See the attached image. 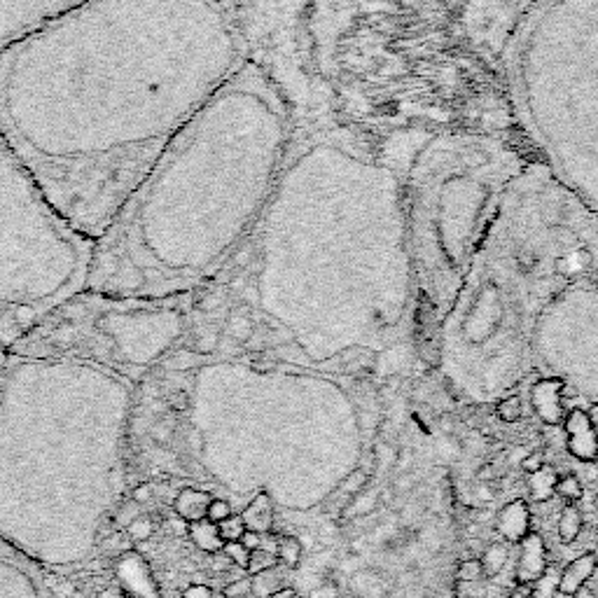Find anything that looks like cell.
Listing matches in <instances>:
<instances>
[{"mask_svg":"<svg viewBox=\"0 0 598 598\" xmlns=\"http://www.w3.org/2000/svg\"><path fill=\"white\" fill-rule=\"evenodd\" d=\"M246 61L236 12L220 0H92L0 52V136L96 241Z\"/></svg>","mask_w":598,"mask_h":598,"instance_id":"obj_1","label":"cell"},{"mask_svg":"<svg viewBox=\"0 0 598 598\" xmlns=\"http://www.w3.org/2000/svg\"><path fill=\"white\" fill-rule=\"evenodd\" d=\"M295 127L274 78L246 61L171 138L99 239L87 290L192 295L260 218Z\"/></svg>","mask_w":598,"mask_h":598,"instance_id":"obj_2","label":"cell"},{"mask_svg":"<svg viewBox=\"0 0 598 598\" xmlns=\"http://www.w3.org/2000/svg\"><path fill=\"white\" fill-rule=\"evenodd\" d=\"M136 386L8 351L0 372V540L47 573L92 559L127 496Z\"/></svg>","mask_w":598,"mask_h":598,"instance_id":"obj_3","label":"cell"},{"mask_svg":"<svg viewBox=\"0 0 598 598\" xmlns=\"http://www.w3.org/2000/svg\"><path fill=\"white\" fill-rule=\"evenodd\" d=\"M598 267V213L538 159L512 180L435 337L447 384L507 386L531 365L540 318L575 278Z\"/></svg>","mask_w":598,"mask_h":598,"instance_id":"obj_4","label":"cell"},{"mask_svg":"<svg viewBox=\"0 0 598 598\" xmlns=\"http://www.w3.org/2000/svg\"><path fill=\"white\" fill-rule=\"evenodd\" d=\"M393 162L402 185L414 278V328L435 365V337L512 180L531 159L482 131H440Z\"/></svg>","mask_w":598,"mask_h":598,"instance_id":"obj_5","label":"cell"},{"mask_svg":"<svg viewBox=\"0 0 598 598\" xmlns=\"http://www.w3.org/2000/svg\"><path fill=\"white\" fill-rule=\"evenodd\" d=\"M498 64L538 162L598 213V0H535Z\"/></svg>","mask_w":598,"mask_h":598,"instance_id":"obj_6","label":"cell"},{"mask_svg":"<svg viewBox=\"0 0 598 598\" xmlns=\"http://www.w3.org/2000/svg\"><path fill=\"white\" fill-rule=\"evenodd\" d=\"M94 239L47 199L0 136V346L12 349L61 302L85 290Z\"/></svg>","mask_w":598,"mask_h":598,"instance_id":"obj_7","label":"cell"},{"mask_svg":"<svg viewBox=\"0 0 598 598\" xmlns=\"http://www.w3.org/2000/svg\"><path fill=\"white\" fill-rule=\"evenodd\" d=\"M190 295L120 297L80 290L52 309L10 353L103 367L141 386L183 344Z\"/></svg>","mask_w":598,"mask_h":598,"instance_id":"obj_8","label":"cell"},{"mask_svg":"<svg viewBox=\"0 0 598 598\" xmlns=\"http://www.w3.org/2000/svg\"><path fill=\"white\" fill-rule=\"evenodd\" d=\"M535 0H461V26L470 45L486 59H498L514 26Z\"/></svg>","mask_w":598,"mask_h":598,"instance_id":"obj_9","label":"cell"},{"mask_svg":"<svg viewBox=\"0 0 598 598\" xmlns=\"http://www.w3.org/2000/svg\"><path fill=\"white\" fill-rule=\"evenodd\" d=\"M92 0H0V52L47 29Z\"/></svg>","mask_w":598,"mask_h":598,"instance_id":"obj_10","label":"cell"},{"mask_svg":"<svg viewBox=\"0 0 598 598\" xmlns=\"http://www.w3.org/2000/svg\"><path fill=\"white\" fill-rule=\"evenodd\" d=\"M0 598H61L52 573L0 540Z\"/></svg>","mask_w":598,"mask_h":598,"instance_id":"obj_11","label":"cell"},{"mask_svg":"<svg viewBox=\"0 0 598 598\" xmlns=\"http://www.w3.org/2000/svg\"><path fill=\"white\" fill-rule=\"evenodd\" d=\"M566 435H568V451L577 458V461L582 463L596 461L598 433L584 409H573V412L566 416Z\"/></svg>","mask_w":598,"mask_h":598,"instance_id":"obj_12","label":"cell"},{"mask_svg":"<svg viewBox=\"0 0 598 598\" xmlns=\"http://www.w3.org/2000/svg\"><path fill=\"white\" fill-rule=\"evenodd\" d=\"M563 384L556 377H545L531 388V405L535 414L540 416V421H545L547 426H559L566 419L563 416Z\"/></svg>","mask_w":598,"mask_h":598,"instance_id":"obj_13","label":"cell"},{"mask_svg":"<svg viewBox=\"0 0 598 598\" xmlns=\"http://www.w3.org/2000/svg\"><path fill=\"white\" fill-rule=\"evenodd\" d=\"M519 545L521 554L517 570H514V580H517V584H533L547 570V547L540 533H528Z\"/></svg>","mask_w":598,"mask_h":598,"instance_id":"obj_14","label":"cell"},{"mask_svg":"<svg viewBox=\"0 0 598 598\" xmlns=\"http://www.w3.org/2000/svg\"><path fill=\"white\" fill-rule=\"evenodd\" d=\"M531 526V512L524 500L507 503L503 510L496 514V531L507 542H521L528 535Z\"/></svg>","mask_w":598,"mask_h":598,"instance_id":"obj_15","label":"cell"},{"mask_svg":"<svg viewBox=\"0 0 598 598\" xmlns=\"http://www.w3.org/2000/svg\"><path fill=\"white\" fill-rule=\"evenodd\" d=\"M241 519L246 524V531L267 535L274 531L276 514H274V500L267 491L255 493L253 498L248 500L246 507L241 510Z\"/></svg>","mask_w":598,"mask_h":598,"instance_id":"obj_16","label":"cell"},{"mask_svg":"<svg viewBox=\"0 0 598 598\" xmlns=\"http://www.w3.org/2000/svg\"><path fill=\"white\" fill-rule=\"evenodd\" d=\"M213 493L206 489H197V486H185L178 491V496L173 498V512L187 524L206 519L208 505H211Z\"/></svg>","mask_w":598,"mask_h":598,"instance_id":"obj_17","label":"cell"},{"mask_svg":"<svg viewBox=\"0 0 598 598\" xmlns=\"http://www.w3.org/2000/svg\"><path fill=\"white\" fill-rule=\"evenodd\" d=\"M598 566V556L594 552L577 556L575 561H570L563 573L559 575V594L561 596H575L577 591L584 589V584L589 582V577L594 575Z\"/></svg>","mask_w":598,"mask_h":598,"instance_id":"obj_18","label":"cell"},{"mask_svg":"<svg viewBox=\"0 0 598 598\" xmlns=\"http://www.w3.org/2000/svg\"><path fill=\"white\" fill-rule=\"evenodd\" d=\"M187 535H190V540L197 545L201 552L206 554H220L222 547H225V542L220 538V531H218V524H213V521L208 519H201V521H194L187 528Z\"/></svg>","mask_w":598,"mask_h":598,"instance_id":"obj_19","label":"cell"},{"mask_svg":"<svg viewBox=\"0 0 598 598\" xmlns=\"http://www.w3.org/2000/svg\"><path fill=\"white\" fill-rule=\"evenodd\" d=\"M556 470L552 465H542L538 472H533L531 479H528V493L535 503H547L549 498L554 496L556 489Z\"/></svg>","mask_w":598,"mask_h":598,"instance_id":"obj_20","label":"cell"},{"mask_svg":"<svg viewBox=\"0 0 598 598\" xmlns=\"http://www.w3.org/2000/svg\"><path fill=\"white\" fill-rule=\"evenodd\" d=\"M479 561H482L484 577H496L503 573L507 561H510V549H507L505 542H493V545L486 547V552Z\"/></svg>","mask_w":598,"mask_h":598,"instance_id":"obj_21","label":"cell"},{"mask_svg":"<svg viewBox=\"0 0 598 598\" xmlns=\"http://www.w3.org/2000/svg\"><path fill=\"white\" fill-rule=\"evenodd\" d=\"M580 533H582V514L573 503H570L561 510L559 538L561 542H566V545H573V542L580 538Z\"/></svg>","mask_w":598,"mask_h":598,"instance_id":"obj_22","label":"cell"},{"mask_svg":"<svg viewBox=\"0 0 598 598\" xmlns=\"http://www.w3.org/2000/svg\"><path fill=\"white\" fill-rule=\"evenodd\" d=\"M302 542L295 535H281V538H276V559L278 563H283V566H288L290 570L299 568V561H302Z\"/></svg>","mask_w":598,"mask_h":598,"instance_id":"obj_23","label":"cell"},{"mask_svg":"<svg viewBox=\"0 0 598 598\" xmlns=\"http://www.w3.org/2000/svg\"><path fill=\"white\" fill-rule=\"evenodd\" d=\"M276 552L274 549H255V552H250V559H248V566L246 570L250 575H262V573H269V570L276 568Z\"/></svg>","mask_w":598,"mask_h":598,"instance_id":"obj_24","label":"cell"},{"mask_svg":"<svg viewBox=\"0 0 598 598\" xmlns=\"http://www.w3.org/2000/svg\"><path fill=\"white\" fill-rule=\"evenodd\" d=\"M554 493H559V496L563 500H568V503H577V500H582L584 496V486L575 475H563L556 479Z\"/></svg>","mask_w":598,"mask_h":598,"instance_id":"obj_25","label":"cell"},{"mask_svg":"<svg viewBox=\"0 0 598 598\" xmlns=\"http://www.w3.org/2000/svg\"><path fill=\"white\" fill-rule=\"evenodd\" d=\"M456 580L458 584H477L484 580L482 561L479 559H465L461 566L456 568Z\"/></svg>","mask_w":598,"mask_h":598,"instance_id":"obj_26","label":"cell"},{"mask_svg":"<svg viewBox=\"0 0 598 598\" xmlns=\"http://www.w3.org/2000/svg\"><path fill=\"white\" fill-rule=\"evenodd\" d=\"M531 587L533 598H554L556 591H559V575L554 570H545L540 580H535Z\"/></svg>","mask_w":598,"mask_h":598,"instance_id":"obj_27","label":"cell"},{"mask_svg":"<svg viewBox=\"0 0 598 598\" xmlns=\"http://www.w3.org/2000/svg\"><path fill=\"white\" fill-rule=\"evenodd\" d=\"M218 531H220L222 542H239L241 535L246 533V524H243L241 514H232V517L220 521Z\"/></svg>","mask_w":598,"mask_h":598,"instance_id":"obj_28","label":"cell"},{"mask_svg":"<svg viewBox=\"0 0 598 598\" xmlns=\"http://www.w3.org/2000/svg\"><path fill=\"white\" fill-rule=\"evenodd\" d=\"M496 414L503 423H517L521 419V400L517 395H507L505 400L498 402Z\"/></svg>","mask_w":598,"mask_h":598,"instance_id":"obj_29","label":"cell"},{"mask_svg":"<svg viewBox=\"0 0 598 598\" xmlns=\"http://www.w3.org/2000/svg\"><path fill=\"white\" fill-rule=\"evenodd\" d=\"M127 533H129V540L131 542H145V540H150V535L155 533V521H152L150 517H136L127 526Z\"/></svg>","mask_w":598,"mask_h":598,"instance_id":"obj_30","label":"cell"},{"mask_svg":"<svg viewBox=\"0 0 598 598\" xmlns=\"http://www.w3.org/2000/svg\"><path fill=\"white\" fill-rule=\"evenodd\" d=\"M222 596L225 598H255V589H253V580L250 577H239L232 584H227L222 589Z\"/></svg>","mask_w":598,"mask_h":598,"instance_id":"obj_31","label":"cell"},{"mask_svg":"<svg viewBox=\"0 0 598 598\" xmlns=\"http://www.w3.org/2000/svg\"><path fill=\"white\" fill-rule=\"evenodd\" d=\"M234 514V507L229 503L227 498H215L211 500V505H208V514L206 519L213 521V524H220V521H225L227 517H232Z\"/></svg>","mask_w":598,"mask_h":598,"instance_id":"obj_32","label":"cell"},{"mask_svg":"<svg viewBox=\"0 0 598 598\" xmlns=\"http://www.w3.org/2000/svg\"><path fill=\"white\" fill-rule=\"evenodd\" d=\"M222 554L227 556L229 563H234V566H239L246 570L248 566V559H250V552L246 547L241 545V542H225V547H222Z\"/></svg>","mask_w":598,"mask_h":598,"instance_id":"obj_33","label":"cell"},{"mask_svg":"<svg viewBox=\"0 0 598 598\" xmlns=\"http://www.w3.org/2000/svg\"><path fill=\"white\" fill-rule=\"evenodd\" d=\"M367 482H370V475H367L365 470H356L353 475L344 482V491L349 493V496H358L360 491L365 489Z\"/></svg>","mask_w":598,"mask_h":598,"instance_id":"obj_34","label":"cell"},{"mask_svg":"<svg viewBox=\"0 0 598 598\" xmlns=\"http://www.w3.org/2000/svg\"><path fill=\"white\" fill-rule=\"evenodd\" d=\"M152 496H155V486L148 482L138 484L131 489V503H136V505H148Z\"/></svg>","mask_w":598,"mask_h":598,"instance_id":"obj_35","label":"cell"},{"mask_svg":"<svg viewBox=\"0 0 598 598\" xmlns=\"http://www.w3.org/2000/svg\"><path fill=\"white\" fill-rule=\"evenodd\" d=\"M542 465H545V458H542L540 451H535V454H526L524 458H521V470L528 472V475L538 472Z\"/></svg>","mask_w":598,"mask_h":598,"instance_id":"obj_36","label":"cell"},{"mask_svg":"<svg viewBox=\"0 0 598 598\" xmlns=\"http://www.w3.org/2000/svg\"><path fill=\"white\" fill-rule=\"evenodd\" d=\"M241 545L248 549V552H255V549H260L264 542H262V535L260 533H253V531H246L241 535Z\"/></svg>","mask_w":598,"mask_h":598,"instance_id":"obj_37","label":"cell"},{"mask_svg":"<svg viewBox=\"0 0 598 598\" xmlns=\"http://www.w3.org/2000/svg\"><path fill=\"white\" fill-rule=\"evenodd\" d=\"M183 598H213V589L206 587V584H192V587L185 589Z\"/></svg>","mask_w":598,"mask_h":598,"instance_id":"obj_38","label":"cell"},{"mask_svg":"<svg viewBox=\"0 0 598 598\" xmlns=\"http://www.w3.org/2000/svg\"><path fill=\"white\" fill-rule=\"evenodd\" d=\"M477 482L479 484L496 482V465H493V463L482 465V468H479V472H477Z\"/></svg>","mask_w":598,"mask_h":598,"instance_id":"obj_39","label":"cell"},{"mask_svg":"<svg viewBox=\"0 0 598 598\" xmlns=\"http://www.w3.org/2000/svg\"><path fill=\"white\" fill-rule=\"evenodd\" d=\"M475 493H477V500H479V503H491V500L496 498V493H493V491L489 489V484H479Z\"/></svg>","mask_w":598,"mask_h":598,"instance_id":"obj_40","label":"cell"},{"mask_svg":"<svg viewBox=\"0 0 598 598\" xmlns=\"http://www.w3.org/2000/svg\"><path fill=\"white\" fill-rule=\"evenodd\" d=\"M267 598H299L297 591L292 587H278L276 591H271Z\"/></svg>","mask_w":598,"mask_h":598,"instance_id":"obj_41","label":"cell"},{"mask_svg":"<svg viewBox=\"0 0 598 598\" xmlns=\"http://www.w3.org/2000/svg\"><path fill=\"white\" fill-rule=\"evenodd\" d=\"M412 461H414L412 451L405 449V451H402V454L398 456V468H400L402 472H407V470H409V465H412Z\"/></svg>","mask_w":598,"mask_h":598,"instance_id":"obj_42","label":"cell"},{"mask_svg":"<svg viewBox=\"0 0 598 598\" xmlns=\"http://www.w3.org/2000/svg\"><path fill=\"white\" fill-rule=\"evenodd\" d=\"M395 486H398V491H409L414 486V477L407 475V472H405V475L395 479Z\"/></svg>","mask_w":598,"mask_h":598,"instance_id":"obj_43","label":"cell"},{"mask_svg":"<svg viewBox=\"0 0 598 598\" xmlns=\"http://www.w3.org/2000/svg\"><path fill=\"white\" fill-rule=\"evenodd\" d=\"M584 475H587L589 482H596L598 479V468L594 463H587V470H584Z\"/></svg>","mask_w":598,"mask_h":598,"instance_id":"obj_44","label":"cell"},{"mask_svg":"<svg viewBox=\"0 0 598 598\" xmlns=\"http://www.w3.org/2000/svg\"><path fill=\"white\" fill-rule=\"evenodd\" d=\"M587 416H589V421L594 423V426H598V402H594V405L587 409Z\"/></svg>","mask_w":598,"mask_h":598,"instance_id":"obj_45","label":"cell"},{"mask_svg":"<svg viewBox=\"0 0 598 598\" xmlns=\"http://www.w3.org/2000/svg\"><path fill=\"white\" fill-rule=\"evenodd\" d=\"M101 598H124V594L117 589H106V591H101Z\"/></svg>","mask_w":598,"mask_h":598,"instance_id":"obj_46","label":"cell"},{"mask_svg":"<svg viewBox=\"0 0 598 598\" xmlns=\"http://www.w3.org/2000/svg\"><path fill=\"white\" fill-rule=\"evenodd\" d=\"M575 598H596V596H594V591L580 589V591H577V594H575Z\"/></svg>","mask_w":598,"mask_h":598,"instance_id":"obj_47","label":"cell"},{"mask_svg":"<svg viewBox=\"0 0 598 598\" xmlns=\"http://www.w3.org/2000/svg\"><path fill=\"white\" fill-rule=\"evenodd\" d=\"M5 360H8V349H3V346H0V372H3Z\"/></svg>","mask_w":598,"mask_h":598,"instance_id":"obj_48","label":"cell"},{"mask_svg":"<svg viewBox=\"0 0 598 598\" xmlns=\"http://www.w3.org/2000/svg\"><path fill=\"white\" fill-rule=\"evenodd\" d=\"M220 3H225V5H229V8H236V5L241 3V0H220Z\"/></svg>","mask_w":598,"mask_h":598,"instance_id":"obj_49","label":"cell"},{"mask_svg":"<svg viewBox=\"0 0 598 598\" xmlns=\"http://www.w3.org/2000/svg\"><path fill=\"white\" fill-rule=\"evenodd\" d=\"M507 598H524V596H521V594H517V591H512V594H510V596H507Z\"/></svg>","mask_w":598,"mask_h":598,"instance_id":"obj_50","label":"cell"}]
</instances>
